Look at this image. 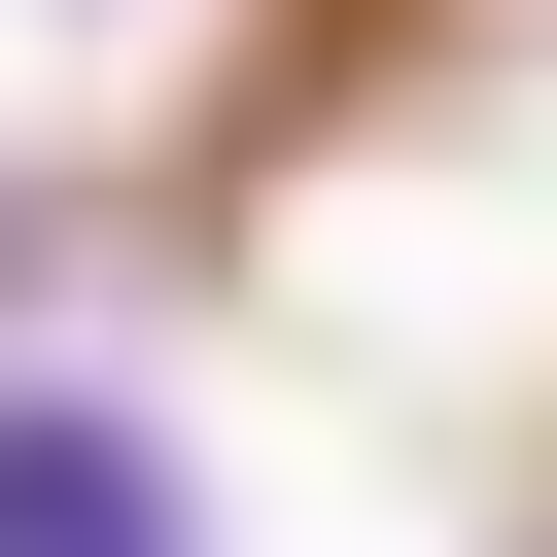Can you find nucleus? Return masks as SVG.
<instances>
[{
  "mask_svg": "<svg viewBox=\"0 0 557 557\" xmlns=\"http://www.w3.org/2000/svg\"><path fill=\"white\" fill-rule=\"evenodd\" d=\"M0 557H174V418L139 383H0Z\"/></svg>",
  "mask_w": 557,
  "mask_h": 557,
  "instance_id": "nucleus-1",
  "label": "nucleus"
}]
</instances>
